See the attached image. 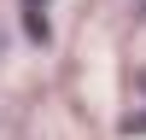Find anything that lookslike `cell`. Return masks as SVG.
Returning a JSON list of instances; mask_svg holds the SVG:
<instances>
[{"mask_svg":"<svg viewBox=\"0 0 146 140\" xmlns=\"http://www.w3.org/2000/svg\"><path fill=\"white\" fill-rule=\"evenodd\" d=\"M23 23L35 41H47V0H23Z\"/></svg>","mask_w":146,"mask_h":140,"instance_id":"6da1fadb","label":"cell"},{"mask_svg":"<svg viewBox=\"0 0 146 140\" xmlns=\"http://www.w3.org/2000/svg\"><path fill=\"white\" fill-rule=\"evenodd\" d=\"M140 12H146V0H140Z\"/></svg>","mask_w":146,"mask_h":140,"instance_id":"7a4b0ae2","label":"cell"}]
</instances>
